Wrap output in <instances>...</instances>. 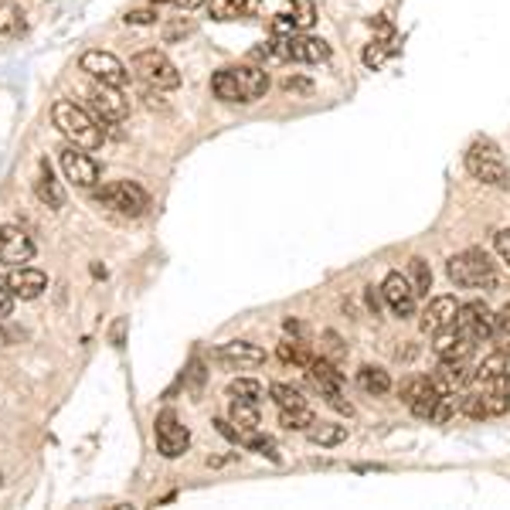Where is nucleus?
Listing matches in <instances>:
<instances>
[{"label": "nucleus", "mask_w": 510, "mask_h": 510, "mask_svg": "<svg viewBox=\"0 0 510 510\" xmlns=\"http://www.w3.org/2000/svg\"><path fill=\"white\" fill-rule=\"evenodd\" d=\"M504 371H510L507 368V354L497 347L493 354H487L480 364H476V371H473V381L476 385H483V381H490V378H497V374H504Z\"/></svg>", "instance_id": "bb28decb"}, {"label": "nucleus", "mask_w": 510, "mask_h": 510, "mask_svg": "<svg viewBox=\"0 0 510 510\" xmlns=\"http://www.w3.org/2000/svg\"><path fill=\"white\" fill-rule=\"evenodd\" d=\"M225 368H235V371H245V368H259L266 364V351L259 344H249V340H228L215 351Z\"/></svg>", "instance_id": "2eb2a0df"}, {"label": "nucleus", "mask_w": 510, "mask_h": 510, "mask_svg": "<svg viewBox=\"0 0 510 510\" xmlns=\"http://www.w3.org/2000/svg\"><path fill=\"white\" fill-rule=\"evenodd\" d=\"M24 31V14L14 0H0V34L4 38H17Z\"/></svg>", "instance_id": "cd10ccee"}, {"label": "nucleus", "mask_w": 510, "mask_h": 510, "mask_svg": "<svg viewBox=\"0 0 510 510\" xmlns=\"http://www.w3.org/2000/svg\"><path fill=\"white\" fill-rule=\"evenodd\" d=\"M466 170H470V177L490 187H507L510 181L507 164H504V157L497 150V143H490V140H476L473 147L466 150Z\"/></svg>", "instance_id": "39448f33"}, {"label": "nucleus", "mask_w": 510, "mask_h": 510, "mask_svg": "<svg viewBox=\"0 0 510 510\" xmlns=\"http://www.w3.org/2000/svg\"><path fill=\"white\" fill-rule=\"evenodd\" d=\"M371 28L378 34H381V41H395V28H391L388 21H385V17H374L371 21Z\"/></svg>", "instance_id": "c03bdc74"}, {"label": "nucleus", "mask_w": 510, "mask_h": 510, "mask_svg": "<svg viewBox=\"0 0 510 510\" xmlns=\"http://www.w3.org/2000/svg\"><path fill=\"white\" fill-rule=\"evenodd\" d=\"M493 249L500 252L504 262H510V228H500V232L493 235Z\"/></svg>", "instance_id": "79ce46f5"}, {"label": "nucleus", "mask_w": 510, "mask_h": 510, "mask_svg": "<svg viewBox=\"0 0 510 510\" xmlns=\"http://www.w3.org/2000/svg\"><path fill=\"white\" fill-rule=\"evenodd\" d=\"M381 300H385V296H381V293H374V286L368 289V306H371L374 317H378V310H381Z\"/></svg>", "instance_id": "8fccbe9b"}, {"label": "nucleus", "mask_w": 510, "mask_h": 510, "mask_svg": "<svg viewBox=\"0 0 510 510\" xmlns=\"http://www.w3.org/2000/svg\"><path fill=\"white\" fill-rule=\"evenodd\" d=\"M201 381H204V368H201V361H194V364H191V385L201 388Z\"/></svg>", "instance_id": "de8ad7c7"}, {"label": "nucleus", "mask_w": 510, "mask_h": 510, "mask_svg": "<svg viewBox=\"0 0 510 510\" xmlns=\"http://www.w3.org/2000/svg\"><path fill=\"white\" fill-rule=\"evenodd\" d=\"M436 405H439V391L436 388H429V391H422V395H419V398H415V402H412V415H415V419H429V422H432V415H436Z\"/></svg>", "instance_id": "72a5a7b5"}, {"label": "nucleus", "mask_w": 510, "mask_h": 510, "mask_svg": "<svg viewBox=\"0 0 510 510\" xmlns=\"http://www.w3.org/2000/svg\"><path fill=\"white\" fill-rule=\"evenodd\" d=\"M272 51H276V62H303V65H317V62L330 58V45L323 38H313L306 31L276 34L272 38Z\"/></svg>", "instance_id": "20e7f679"}, {"label": "nucleus", "mask_w": 510, "mask_h": 510, "mask_svg": "<svg viewBox=\"0 0 510 510\" xmlns=\"http://www.w3.org/2000/svg\"><path fill=\"white\" fill-rule=\"evenodd\" d=\"M456 415H459V391L439 395V405H436V415H432V422L446 425L449 419H456Z\"/></svg>", "instance_id": "58836bf2"}, {"label": "nucleus", "mask_w": 510, "mask_h": 510, "mask_svg": "<svg viewBox=\"0 0 510 510\" xmlns=\"http://www.w3.org/2000/svg\"><path fill=\"white\" fill-rule=\"evenodd\" d=\"M429 388H432V385H429V374H412V378H405V381H402L398 398H402L405 405H412V402H415V398H419L422 391H429Z\"/></svg>", "instance_id": "e433bc0d"}, {"label": "nucleus", "mask_w": 510, "mask_h": 510, "mask_svg": "<svg viewBox=\"0 0 510 510\" xmlns=\"http://www.w3.org/2000/svg\"><path fill=\"white\" fill-rule=\"evenodd\" d=\"M283 89H286V92H310L313 85L306 82V79H296V75H286V79H283Z\"/></svg>", "instance_id": "a18cd8bd"}, {"label": "nucleus", "mask_w": 510, "mask_h": 510, "mask_svg": "<svg viewBox=\"0 0 510 510\" xmlns=\"http://www.w3.org/2000/svg\"><path fill=\"white\" fill-rule=\"evenodd\" d=\"M269 395H272V402H276L279 408H300V405H306L303 391L289 388V385H272Z\"/></svg>", "instance_id": "c9c22d12"}, {"label": "nucleus", "mask_w": 510, "mask_h": 510, "mask_svg": "<svg viewBox=\"0 0 510 510\" xmlns=\"http://www.w3.org/2000/svg\"><path fill=\"white\" fill-rule=\"evenodd\" d=\"M500 330H510V303L500 313H493V334H500Z\"/></svg>", "instance_id": "49530a36"}, {"label": "nucleus", "mask_w": 510, "mask_h": 510, "mask_svg": "<svg viewBox=\"0 0 510 510\" xmlns=\"http://www.w3.org/2000/svg\"><path fill=\"white\" fill-rule=\"evenodd\" d=\"M157 11H153V7H136V11H126V17H123V21H126V24H136V28H143V24H157Z\"/></svg>", "instance_id": "ea45409f"}, {"label": "nucleus", "mask_w": 510, "mask_h": 510, "mask_svg": "<svg viewBox=\"0 0 510 510\" xmlns=\"http://www.w3.org/2000/svg\"><path fill=\"white\" fill-rule=\"evenodd\" d=\"M238 79V92H242V102H255L262 99L269 92V72L266 68H255V65H238L232 68Z\"/></svg>", "instance_id": "6ab92c4d"}, {"label": "nucleus", "mask_w": 510, "mask_h": 510, "mask_svg": "<svg viewBox=\"0 0 510 510\" xmlns=\"http://www.w3.org/2000/svg\"><path fill=\"white\" fill-rule=\"evenodd\" d=\"M34 259V242L17 225H0V262L4 266H24Z\"/></svg>", "instance_id": "4468645a"}, {"label": "nucleus", "mask_w": 510, "mask_h": 510, "mask_svg": "<svg viewBox=\"0 0 510 510\" xmlns=\"http://www.w3.org/2000/svg\"><path fill=\"white\" fill-rule=\"evenodd\" d=\"M34 194H38V201L48 204L51 211H58L62 204H65V187L55 181V174H51V164L48 160H41L38 164V177H34Z\"/></svg>", "instance_id": "aec40b11"}, {"label": "nucleus", "mask_w": 510, "mask_h": 510, "mask_svg": "<svg viewBox=\"0 0 510 510\" xmlns=\"http://www.w3.org/2000/svg\"><path fill=\"white\" fill-rule=\"evenodd\" d=\"M456 313H459V303L456 296H432L429 306L422 310V334H439L446 327H453L456 323Z\"/></svg>", "instance_id": "f3484780"}, {"label": "nucleus", "mask_w": 510, "mask_h": 510, "mask_svg": "<svg viewBox=\"0 0 510 510\" xmlns=\"http://www.w3.org/2000/svg\"><path fill=\"white\" fill-rule=\"evenodd\" d=\"M459 415H466V419H490V412H487V398H483V391H466V395H459Z\"/></svg>", "instance_id": "7c9ffc66"}, {"label": "nucleus", "mask_w": 510, "mask_h": 510, "mask_svg": "<svg viewBox=\"0 0 510 510\" xmlns=\"http://www.w3.org/2000/svg\"><path fill=\"white\" fill-rule=\"evenodd\" d=\"M133 72L143 79V82L157 89V92H170V89H181V72L177 65L170 62L164 51L147 48V51H136L133 55Z\"/></svg>", "instance_id": "423d86ee"}, {"label": "nucleus", "mask_w": 510, "mask_h": 510, "mask_svg": "<svg viewBox=\"0 0 510 510\" xmlns=\"http://www.w3.org/2000/svg\"><path fill=\"white\" fill-rule=\"evenodd\" d=\"M153 439H157L160 456L177 459V456H184L187 453V446H191V432H187V425L167 408V412H160V415H157V422H153Z\"/></svg>", "instance_id": "1a4fd4ad"}, {"label": "nucleus", "mask_w": 510, "mask_h": 510, "mask_svg": "<svg viewBox=\"0 0 510 510\" xmlns=\"http://www.w3.org/2000/svg\"><path fill=\"white\" fill-rule=\"evenodd\" d=\"M51 119H55V126L65 133L68 143H75V147H82V150H99L102 140H106L99 119L89 116L82 106H75V102L58 99L51 106Z\"/></svg>", "instance_id": "f257e3e1"}, {"label": "nucleus", "mask_w": 510, "mask_h": 510, "mask_svg": "<svg viewBox=\"0 0 510 510\" xmlns=\"http://www.w3.org/2000/svg\"><path fill=\"white\" fill-rule=\"evenodd\" d=\"M493 337H497V347L510 357V330H500V334H493Z\"/></svg>", "instance_id": "3c124183"}, {"label": "nucleus", "mask_w": 510, "mask_h": 510, "mask_svg": "<svg viewBox=\"0 0 510 510\" xmlns=\"http://www.w3.org/2000/svg\"><path fill=\"white\" fill-rule=\"evenodd\" d=\"M446 276L456 283L459 289H493L497 286V269H493L490 255L470 249L459 252L446 262Z\"/></svg>", "instance_id": "f03ea898"}, {"label": "nucleus", "mask_w": 510, "mask_h": 510, "mask_svg": "<svg viewBox=\"0 0 510 510\" xmlns=\"http://www.w3.org/2000/svg\"><path fill=\"white\" fill-rule=\"evenodd\" d=\"M89 106H92V113H96L99 123H123L130 116V99L123 96V89H116V85L96 82L89 89Z\"/></svg>", "instance_id": "9b49d317"}, {"label": "nucleus", "mask_w": 510, "mask_h": 510, "mask_svg": "<svg viewBox=\"0 0 510 510\" xmlns=\"http://www.w3.org/2000/svg\"><path fill=\"white\" fill-rule=\"evenodd\" d=\"M391 51H395V41H371V45L364 48V55H361V62L368 68H381L388 62Z\"/></svg>", "instance_id": "f704fd0d"}, {"label": "nucleus", "mask_w": 510, "mask_h": 510, "mask_svg": "<svg viewBox=\"0 0 510 510\" xmlns=\"http://www.w3.org/2000/svg\"><path fill=\"white\" fill-rule=\"evenodd\" d=\"M357 388L368 391V395H388L391 391V378L385 368H374V364H364L357 371Z\"/></svg>", "instance_id": "393cba45"}, {"label": "nucleus", "mask_w": 510, "mask_h": 510, "mask_svg": "<svg viewBox=\"0 0 510 510\" xmlns=\"http://www.w3.org/2000/svg\"><path fill=\"white\" fill-rule=\"evenodd\" d=\"M432 337H436L432 340V354L439 357V361H466L476 344V340L463 337L456 327H446V330L432 334Z\"/></svg>", "instance_id": "a211bd4d"}, {"label": "nucleus", "mask_w": 510, "mask_h": 510, "mask_svg": "<svg viewBox=\"0 0 510 510\" xmlns=\"http://www.w3.org/2000/svg\"><path fill=\"white\" fill-rule=\"evenodd\" d=\"M310 371V381H313V388L320 391L323 398H327V405L344 412V415H354V405L344 398V374L330 364V361H323V357H313V364L306 368Z\"/></svg>", "instance_id": "0eeeda50"}, {"label": "nucleus", "mask_w": 510, "mask_h": 510, "mask_svg": "<svg viewBox=\"0 0 510 510\" xmlns=\"http://www.w3.org/2000/svg\"><path fill=\"white\" fill-rule=\"evenodd\" d=\"M228 395H232V398H245V402H255V405H259V402H262V395H266V388H262L255 378H235V381L228 385Z\"/></svg>", "instance_id": "473e14b6"}, {"label": "nucleus", "mask_w": 510, "mask_h": 510, "mask_svg": "<svg viewBox=\"0 0 510 510\" xmlns=\"http://www.w3.org/2000/svg\"><path fill=\"white\" fill-rule=\"evenodd\" d=\"M4 286L14 293V300H38L48 289V276L41 269H31V266H14L7 272Z\"/></svg>", "instance_id": "dca6fc26"}, {"label": "nucleus", "mask_w": 510, "mask_h": 510, "mask_svg": "<svg viewBox=\"0 0 510 510\" xmlns=\"http://www.w3.org/2000/svg\"><path fill=\"white\" fill-rule=\"evenodd\" d=\"M170 4H174L177 11H194V7H204L208 0H170Z\"/></svg>", "instance_id": "09e8293b"}, {"label": "nucleus", "mask_w": 510, "mask_h": 510, "mask_svg": "<svg viewBox=\"0 0 510 510\" xmlns=\"http://www.w3.org/2000/svg\"><path fill=\"white\" fill-rule=\"evenodd\" d=\"M276 357H279L286 368H310V364H313V351H310V344H303L300 337L283 340V344L276 347Z\"/></svg>", "instance_id": "4be33fe9"}, {"label": "nucleus", "mask_w": 510, "mask_h": 510, "mask_svg": "<svg viewBox=\"0 0 510 510\" xmlns=\"http://www.w3.org/2000/svg\"><path fill=\"white\" fill-rule=\"evenodd\" d=\"M191 31H194V21H187V17H177L174 24H167V28H164V38H167V41H174V38H181V34H191Z\"/></svg>", "instance_id": "a19ab883"}, {"label": "nucleus", "mask_w": 510, "mask_h": 510, "mask_svg": "<svg viewBox=\"0 0 510 510\" xmlns=\"http://www.w3.org/2000/svg\"><path fill=\"white\" fill-rule=\"evenodd\" d=\"M211 92L218 96L221 102H242V92H238V79L232 68H221L211 75Z\"/></svg>", "instance_id": "a878e982"}, {"label": "nucleus", "mask_w": 510, "mask_h": 510, "mask_svg": "<svg viewBox=\"0 0 510 510\" xmlns=\"http://www.w3.org/2000/svg\"><path fill=\"white\" fill-rule=\"evenodd\" d=\"M293 11H296V0H259L255 4V14L259 17H272V21H293Z\"/></svg>", "instance_id": "2f4dec72"}, {"label": "nucleus", "mask_w": 510, "mask_h": 510, "mask_svg": "<svg viewBox=\"0 0 510 510\" xmlns=\"http://www.w3.org/2000/svg\"><path fill=\"white\" fill-rule=\"evenodd\" d=\"M286 334H293V337H303V323H300V320H286Z\"/></svg>", "instance_id": "603ef678"}, {"label": "nucleus", "mask_w": 510, "mask_h": 510, "mask_svg": "<svg viewBox=\"0 0 510 510\" xmlns=\"http://www.w3.org/2000/svg\"><path fill=\"white\" fill-rule=\"evenodd\" d=\"M293 24H296V31H310V28L317 24V4H313V0H296Z\"/></svg>", "instance_id": "4c0bfd02"}, {"label": "nucleus", "mask_w": 510, "mask_h": 510, "mask_svg": "<svg viewBox=\"0 0 510 510\" xmlns=\"http://www.w3.org/2000/svg\"><path fill=\"white\" fill-rule=\"evenodd\" d=\"M228 422L238 429V442L245 432H255L259 429V405L255 402H245V398H232L228 405Z\"/></svg>", "instance_id": "412c9836"}, {"label": "nucleus", "mask_w": 510, "mask_h": 510, "mask_svg": "<svg viewBox=\"0 0 510 510\" xmlns=\"http://www.w3.org/2000/svg\"><path fill=\"white\" fill-rule=\"evenodd\" d=\"M14 313V293L7 286H0V320H7Z\"/></svg>", "instance_id": "37998d69"}, {"label": "nucleus", "mask_w": 510, "mask_h": 510, "mask_svg": "<svg viewBox=\"0 0 510 510\" xmlns=\"http://www.w3.org/2000/svg\"><path fill=\"white\" fill-rule=\"evenodd\" d=\"M306 439L313 442V446H340V442L347 439V425H337V422H313L306 429Z\"/></svg>", "instance_id": "b1692460"}, {"label": "nucleus", "mask_w": 510, "mask_h": 510, "mask_svg": "<svg viewBox=\"0 0 510 510\" xmlns=\"http://www.w3.org/2000/svg\"><path fill=\"white\" fill-rule=\"evenodd\" d=\"M408 283L415 286L419 296H429V289H432V269H429V262H425L422 255L408 259Z\"/></svg>", "instance_id": "c756f323"}, {"label": "nucleus", "mask_w": 510, "mask_h": 510, "mask_svg": "<svg viewBox=\"0 0 510 510\" xmlns=\"http://www.w3.org/2000/svg\"><path fill=\"white\" fill-rule=\"evenodd\" d=\"M79 68H82L89 79H96V82H102V85H116V89H123V85H126V79H130L126 65L119 62L113 51H102V48L82 51Z\"/></svg>", "instance_id": "6e6552de"}, {"label": "nucleus", "mask_w": 510, "mask_h": 510, "mask_svg": "<svg viewBox=\"0 0 510 510\" xmlns=\"http://www.w3.org/2000/svg\"><path fill=\"white\" fill-rule=\"evenodd\" d=\"M381 296H385V303H388V310L395 313V317H412L415 313V300H419V293H415V286L408 283V276H402V272H388L385 276V283H381Z\"/></svg>", "instance_id": "ddd939ff"}, {"label": "nucleus", "mask_w": 510, "mask_h": 510, "mask_svg": "<svg viewBox=\"0 0 510 510\" xmlns=\"http://www.w3.org/2000/svg\"><path fill=\"white\" fill-rule=\"evenodd\" d=\"M58 164L65 170V181H72L75 187L92 191V187L99 184V164H96L82 147H75V143L62 147V150H58Z\"/></svg>", "instance_id": "9d476101"}, {"label": "nucleus", "mask_w": 510, "mask_h": 510, "mask_svg": "<svg viewBox=\"0 0 510 510\" xmlns=\"http://www.w3.org/2000/svg\"><path fill=\"white\" fill-rule=\"evenodd\" d=\"M259 0H208V11L215 21H238L245 14H255Z\"/></svg>", "instance_id": "5701e85b"}, {"label": "nucleus", "mask_w": 510, "mask_h": 510, "mask_svg": "<svg viewBox=\"0 0 510 510\" xmlns=\"http://www.w3.org/2000/svg\"><path fill=\"white\" fill-rule=\"evenodd\" d=\"M92 198H96V204L116 211V215H126V218H140L150 208V194L136 181H113V184L92 187Z\"/></svg>", "instance_id": "7ed1b4c3"}, {"label": "nucleus", "mask_w": 510, "mask_h": 510, "mask_svg": "<svg viewBox=\"0 0 510 510\" xmlns=\"http://www.w3.org/2000/svg\"><path fill=\"white\" fill-rule=\"evenodd\" d=\"M456 327L463 337L470 340H490L493 337V313L487 303H480V300H473V303H459V313H456Z\"/></svg>", "instance_id": "f8f14e48"}, {"label": "nucleus", "mask_w": 510, "mask_h": 510, "mask_svg": "<svg viewBox=\"0 0 510 510\" xmlns=\"http://www.w3.org/2000/svg\"><path fill=\"white\" fill-rule=\"evenodd\" d=\"M317 422L313 419V412L306 405H300V408H279V425L286 429V432H306L310 425Z\"/></svg>", "instance_id": "c85d7f7f"}]
</instances>
